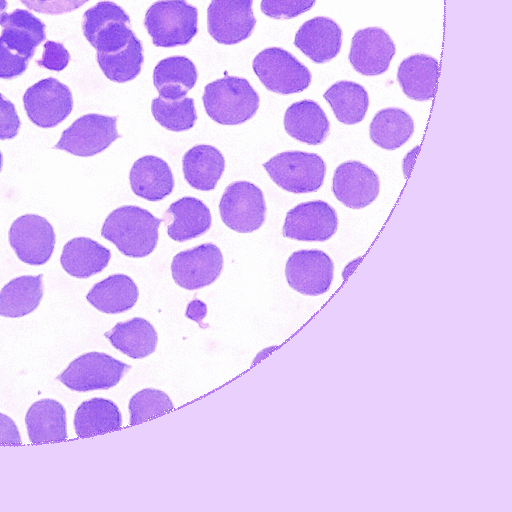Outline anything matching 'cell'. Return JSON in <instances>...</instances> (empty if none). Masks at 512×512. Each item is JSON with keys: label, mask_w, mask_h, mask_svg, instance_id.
<instances>
[{"label": "cell", "mask_w": 512, "mask_h": 512, "mask_svg": "<svg viewBox=\"0 0 512 512\" xmlns=\"http://www.w3.org/2000/svg\"><path fill=\"white\" fill-rule=\"evenodd\" d=\"M82 31L100 53H112L124 47L135 35L128 14L112 1H101L83 14Z\"/></svg>", "instance_id": "5"}, {"label": "cell", "mask_w": 512, "mask_h": 512, "mask_svg": "<svg viewBox=\"0 0 512 512\" xmlns=\"http://www.w3.org/2000/svg\"><path fill=\"white\" fill-rule=\"evenodd\" d=\"M380 181L377 174L359 161L341 163L334 171L332 191L346 207L361 209L378 196Z\"/></svg>", "instance_id": "17"}, {"label": "cell", "mask_w": 512, "mask_h": 512, "mask_svg": "<svg viewBox=\"0 0 512 512\" xmlns=\"http://www.w3.org/2000/svg\"><path fill=\"white\" fill-rule=\"evenodd\" d=\"M151 112L161 126L173 132L188 130L197 120L194 100L190 97L169 100L159 96L152 100Z\"/></svg>", "instance_id": "35"}, {"label": "cell", "mask_w": 512, "mask_h": 512, "mask_svg": "<svg viewBox=\"0 0 512 512\" xmlns=\"http://www.w3.org/2000/svg\"><path fill=\"white\" fill-rule=\"evenodd\" d=\"M206 315V305L199 301H192L187 307L186 316L194 321H200Z\"/></svg>", "instance_id": "43"}, {"label": "cell", "mask_w": 512, "mask_h": 512, "mask_svg": "<svg viewBox=\"0 0 512 512\" xmlns=\"http://www.w3.org/2000/svg\"><path fill=\"white\" fill-rule=\"evenodd\" d=\"M21 126L14 104L0 93V140L13 139Z\"/></svg>", "instance_id": "41"}, {"label": "cell", "mask_w": 512, "mask_h": 512, "mask_svg": "<svg viewBox=\"0 0 512 512\" xmlns=\"http://www.w3.org/2000/svg\"><path fill=\"white\" fill-rule=\"evenodd\" d=\"M335 209L322 200L298 204L286 214L284 237L299 241H327L337 230Z\"/></svg>", "instance_id": "15"}, {"label": "cell", "mask_w": 512, "mask_h": 512, "mask_svg": "<svg viewBox=\"0 0 512 512\" xmlns=\"http://www.w3.org/2000/svg\"><path fill=\"white\" fill-rule=\"evenodd\" d=\"M174 408L169 396L158 389L146 388L137 392L129 402L130 424L159 416Z\"/></svg>", "instance_id": "36"}, {"label": "cell", "mask_w": 512, "mask_h": 512, "mask_svg": "<svg viewBox=\"0 0 512 512\" xmlns=\"http://www.w3.org/2000/svg\"><path fill=\"white\" fill-rule=\"evenodd\" d=\"M316 0H262L261 11L273 19H291L309 11Z\"/></svg>", "instance_id": "37"}, {"label": "cell", "mask_w": 512, "mask_h": 512, "mask_svg": "<svg viewBox=\"0 0 512 512\" xmlns=\"http://www.w3.org/2000/svg\"><path fill=\"white\" fill-rule=\"evenodd\" d=\"M26 8L46 15L70 13L89 0H19Z\"/></svg>", "instance_id": "38"}, {"label": "cell", "mask_w": 512, "mask_h": 512, "mask_svg": "<svg viewBox=\"0 0 512 512\" xmlns=\"http://www.w3.org/2000/svg\"><path fill=\"white\" fill-rule=\"evenodd\" d=\"M56 242L53 226L40 215L25 214L13 221L9 243L22 262L39 266L51 257Z\"/></svg>", "instance_id": "11"}, {"label": "cell", "mask_w": 512, "mask_h": 512, "mask_svg": "<svg viewBox=\"0 0 512 512\" xmlns=\"http://www.w3.org/2000/svg\"><path fill=\"white\" fill-rule=\"evenodd\" d=\"M0 443H21L20 433L15 422L3 413H0Z\"/></svg>", "instance_id": "42"}, {"label": "cell", "mask_w": 512, "mask_h": 512, "mask_svg": "<svg viewBox=\"0 0 512 512\" xmlns=\"http://www.w3.org/2000/svg\"><path fill=\"white\" fill-rule=\"evenodd\" d=\"M29 61L11 50L0 38V78L13 79L22 75L26 71Z\"/></svg>", "instance_id": "40"}, {"label": "cell", "mask_w": 512, "mask_h": 512, "mask_svg": "<svg viewBox=\"0 0 512 512\" xmlns=\"http://www.w3.org/2000/svg\"><path fill=\"white\" fill-rule=\"evenodd\" d=\"M133 193L148 201H160L173 191L174 177L163 159L146 155L136 160L129 174Z\"/></svg>", "instance_id": "21"}, {"label": "cell", "mask_w": 512, "mask_h": 512, "mask_svg": "<svg viewBox=\"0 0 512 512\" xmlns=\"http://www.w3.org/2000/svg\"><path fill=\"white\" fill-rule=\"evenodd\" d=\"M438 75L437 59L426 54H414L398 66L397 80L408 98L428 101L435 95Z\"/></svg>", "instance_id": "22"}, {"label": "cell", "mask_w": 512, "mask_h": 512, "mask_svg": "<svg viewBox=\"0 0 512 512\" xmlns=\"http://www.w3.org/2000/svg\"><path fill=\"white\" fill-rule=\"evenodd\" d=\"M162 221L167 225V233L172 240L184 242L207 232L212 217L209 208L201 200L183 197L168 207Z\"/></svg>", "instance_id": "19"}, {"label": "cell", "mask_w": 512, "mask_h": 512, "mask_svg": "<svg viewBox=\"0 0 512 512\" xmlns=\"http://www.w3.org/2000/svg\"><path fill=\"white\" fill-rule=\"evenodd\" d=\"M370 138L377 146L395 150L404 145L414 132L412 117L401 108L378 111L370 123Z\"/></svg>", "instance_id": "31"}, {"label": "cell", "mask_w": 512, "mask_h": 512, "mask_svg": "<svg viewBox=\"0 0 512 512\" xmlns=\"http://www.w3.org/2000/svg\"><path fill=\"white\" fill-rule=\"evenodd\" d=\"M395 52V44L384 29L368 27L355 32L348 58L358 73L376 76L387 71Z\"/></svg>", "instance_id": "16"}, {"label": "cell", "mask_w": 512, "mask_h": 512, "mask_svg": "<svg viewBox=\"0 0 512 512\" xmlns=\"http://www.w3.org/2000/svg\"><path fill=\"white\" fill-rule=\"evenodd\" d=\"M23 104L30 121L41 128H52L72 112L73 97L69 87L58 79H42L25 91Z\"/></svg>", "instance_id": "10"}, {"label": "cell", "mask_w": 512, "mask_h": 512, "mask_svg": "<svg viewBox=\"0 0 512 512\" xmlns=\"http://www.w3.org/2000/svg\"><path fill=\"white\" fill-rule=\"evenodd\" d=\"M29 440L34 443L60 441L67 438L66 411L53 399L33 403L25 416Z\"/></svg>", "instance_id": "28"}, {"label": "cell", "mask_w": 512, "mask_h": 512, "mask_svg": "<svg viewBox=\"0 0 512 512\" xmlns=\"http://www.w3.org/2000/svg\"><path fill=\"white\" fill-rule=\"evenodd\" d=\"M341 123L353 125L361 122L369 107V96L365 88L352 81H339L330 86L323 95Z\"/></svg>", "instance_id": "32"}, {"label": "cell", "mask_w": 512, "mask_h": 512, "mask_svg": "<svg viewBox=\"0 0 512 512\" xmlns=\"http://www.w3.org/2000/svg\"><path fill=\"white\" fill-rule=\"evenodd\" d=\"M252 66L261 83L274 93H299L311 83L309 69L290 52L279 47L259 52Z\"/></svg>", "instance_id": "6"}, {"label": "cell", "mask_w": 512, "mask_h": 512, "mask_svg": "<svg viewBox=\"0 0 512 512\" xmlns=\"http://www.w3.org/2000/svg\"><path fill=\"white\" fill-rule=\"evenodd\" d=\"M43 274L10 280L0 291V316L17 318L33 312L43 297Z\"/></svg>", "instance_id": "30"}, {"label": "cell", "mask_w": 512, "mask_h": 512, "mask_svg": "<svg viewBox=\"0 0 512 512\" xmlns=\"http://www.w3.org/2000/svg\"><path fill=\"white\" fill-rule=\"evenodd\" d=\"M110 259L111 251L88 237L69 240L60 256L63 269L75 278H88L100 273Z\"/></svg>", "instance_id": "24"}, {"label": "cell", "mask_w": 512, "mask_h": 512, "mask_svg": "<svg viewBox=\"0 0 512 512\" xmlns=\"http://www.w3.org/2000/svg\"><path fill=\"white\" fill-rule=\"evenodd\" d=\"M266 210L262 190L248 181L229 184L219 203L223 223L239 233H250L259 229L265 221Z\"/></svg>", "instance_id": "7"}, {"label": "cell", "mask_w": 512, "mask_h": 512, "mask_svg": "<svg viewBox=\"0 0 512 512\" xmlns=\"http://www.w3.org/2000/svg\"><path fill=\"white\" fill-rule=\"evenodd\" d=\"M0 38L13 51L31 60L36 48L46 40V25L31 12L16 8L0 21Z\"/></svg>", "instance_id": "20"}, {"label": "cell", "mask_w": 512, "mask_h": 512, "mask_svg": "<svg viewBox=\"0 0 512 512\" xmlns=\"http://www.w3.org/2000/svg\"><path fill=\"white\" fill-rule=\"evenodd\" d=\"M253 0H211L207 9V29L218 43L237 44L252 34L256 19Z\"/></svg>", "instance_id": "12"}, {"label": "cell", "mask_w": 512, "mask_h": 512, "mask_svg": "<svg viewBox=\"0 0 512 512\" xmlns=\"http://www.w3.org/2000/svg\"><path fill=\"white\" fill-rule=\"evenodd\" d=\"M263 167L274 183L295 194L317 191L326 173L325 162L319 155L302 151L281 152Z\"/></svg>", "instance_id": "4"}, {"label": "cell", "mask_w": 512, "mask_h": 512, "mask_svg": "<svg viewBox=\"0 0 512 512\" xmlns=\"http://www.w3.org/2000/svg\"><path fill=\"white\" fill-rule=\"evenodd\" d=\"M223 262V255L215 244H201L173 257L172 277L184 289H200L212 284L220 276Z\"/></svg>", "instance_id": "13"}, {"label": "cell", "mask_w": 512, "mask_h": 512, "mask_svg": "<svg viewBox=\"0 0 512 512\" xmlns=\"http://www.w3.org/2000/svg\"><path fill=\"white\" fill-rule=\"evenodd\" d=\"M198 72L194 63L184 56L162 59L153 71V83L160 97L183 98L196 84Z\"/></svg>", "instance_id": "26"}, {"label": "cell", "mask_w": 512, "mask_h": 512, "mask_svg": "<svg viewBox=\"0 0 512 512\" xmlns=\"http://www.w3.org/2000/svg\"><path fill=\"white\" fill-rule=\"evenodd\" d=\"M161 222L162 219L156 218L146 209L125 205L107 216L101 235L125 256L142 258L154 251Z\"/></svg>", "instance_id": "1"}, {"label": "cell", "mask_w": 512, "mask_h": 512, "mask_svg": "<svg viewBox=\"0 0 512 512\" xmlns=\"http://www.w3.org/2000/svg\"><path fill=\"white\" fill-rule=\"evenodd\" d=\"M104 336L113 347L133 359H141L152 354L158 341L153 325L140 317L117 323Z\"/></svg>", "instance_id": "29"}, {"label": "cell", "mask_w": 512, "mask_h": 512, "mask_svg": "<svg viewBox=\"0 0 512 512\" xmlns=\"http://www.w3.org/2000/svg\"><path fill=\"white\" fill-rule=\"evenodd\" d=\"M117 120L118 116L96 113L83 115L62 132L53 148L80 157L94 156L120 137Z\"/></svg>", "instance_id": "9"}, {"label": "cell", "mask_w": 512, "mask_h": 512, "mask_svg": "<svg viewBox=\"0 0 512 512\" xmlns=\"http://www.w3.org/2000/svg\"><path fill=\"white\" fill-rule=\"evenodd\" d=\"M129 368L105 353L88 352L74 359L57 380L78 392L109 389L119 383Z\"/></svg>", "instance_id": "8"}, {"label": "cell", "mask_w": 512, "mask_h": 512, "mask_svg": "<svg viewBox=\"0 0 512 512\" xmlns=\"http://www.w3.org/2000/svg\"><path fill=\"white\" fill-rule=\"evenodd\" d=\"M284 128L288 135L300 142L319 145L326 140L330 124L317 102L302 100L287 108Z\"/></svg>", "instance_id": "23"}, {"label": "cell", "mask_w": 512, "mask_h": 512, "mask_svg": "<svg viewBox=\"0 0 512 512\" xmlns=\"http://www.w3.org/2000/svg\"><path fill=\"white\" fill-rule=\"evenodd\" d=\"M144 26L155 46L186 45L198 32V10L186 0H160L146 11Z\"/></svg>", "instance_id": "3"}, {"label": "cell", "mask_w": 512, "mask_h": 512, "mask_svg": "<svg viewBox=\"0 0 512 512\" xmlns=\"http://www.w3.org/2000/svg\"><path fill=\"white\" fill-rule=\"evenodd\" d=\"M70 59V53L63 43L47 40L43 46L42 57L36 63L40 67L58 72L67 67Z\"/></svg>", "instance_id": "39"}, {"label": "cell", "mask_w": 512, "mask_h": 512, "mask_svg": "<svg viewBox=\"0 0 512 512\" xmlns=\"http://www.w3.org/2000/svg\"><path fill=\"white\" fill-rule=\"evenodd\" d=\"M334 274L332 259L321 250L293 252L285 267L286 280L297 292L317 296L327 292Z\"/></svg>", "instance_id": "14"}, {"label": "cell", "mask_w": 512, "mask_h": 512, "mask_svg": "<svg viewBox=\"0 0 512 512\" xmlns=\"http://www.w3.org/2000/svg\"><path fill=\"white\" fill-rule=\"evenodd\" d=\"M294 45L313 62L335 58L342 45V29L331 18L318 16L304 22L295 34Z\"/></svg>", "instance_id": "18"}, {"label": "cell", "mask_w": 512, "mask_h": 512, "mask_svg": "<svg viewBox=\"0 0 512 512\" xmlns=\"http://www.w3.org/2000/svg\"><path fill=\"white\" fill-rule=\"evenodd\" d=\"M187 183L201 191L213 190L225 170L222 153L212 145L200 144L190 148L182 158Z\"/></svg>", "instance_id": "25"}, {"label": "cell", "mask_w": 512, "mask_h": 512, "mask_svg": "<svg viewBox=\"0 0 512 512\" xmlns=\"http://www.w3.org/2000/svg\"><path fill=\"white\" fill-rule=\"evenodd\" d=\"M121 425L122 417L118 406L104 398L83 402L74 416V428L79 437L116 430Z\"/></svg>", "instance_id": "33"}, {"label": "cell", "mask_w": 512, "mask_h": 512, "mask_svg": "<svg viewBox=\"0 0 512 512\" xmlns=\"http://www.w3.org/2000/svg\"><path fill=\"white\" fill-rule=\"evenodd\" d=\"M138 296L137 285L129 276L113 274L96 283L86 295V299L97 310L116 314L131 309Z\"/></svg>", "instance_id": "27"}, {"label": "cell", "mask_w": 512, "mask_h": 512, "mask_svg": "<svg viewBox=\"0 0 512 512\" xmlns=\"http://www.w3.org/2000/svg\"><path fill=\"white\" fill-rule=\"evenodd\" d=\"M6 9H7V1L0 0V21L3 17V15L6 13Z\"/></svg>", "instance_id": "44"}, {"label": "cell", "mask_w": 512, "mask_h": 512, "mask_svg": "<svg viewBox=\"0 0 512 512\" xmlns=\"http://www.w3.org/2000/svg\"><path fill=\"white\" fill-rule=\"evenodd\" d=\"M207 115L222 125H238L251 119L259 108V95L247 79L225 76L204 88Z\"/></svg>", "instance_id": "2"}, {"label": "cell", "mask_w": 512, "mask_h": 512, "mask_svg": "<svg viewBox=\"0 0 512 512\" xmlns=\"http://www.w3.org/2000/svg\"><path fill=\"white\" fill-rule=\"evenodd\" d=\"M98 65L111 81L124 83L136 78L144 61L141 41L133 35L128 43L112 53H96Z\"/></svg>", "instance_id": "34"}, {"label": "cell", "mask_w": 512, "mask_h": 512, "mask_svg": "<svg viewBox=\"0 0 512 512\" xmlns=\"http://www.w3.org/2000/svg\"><path fill=\"white\" fill-rule=\"evenodd\" d=\"M2 166H3V155H2V153L0 151V172L2 170Z\"/></svg>", "instance_id": "45"}]
</instances>
